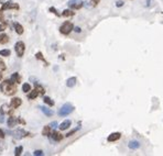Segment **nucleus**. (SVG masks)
Masks as SVG:
<instances>
[{
	"label": "nucleus",
	"mask_w": 163,
	"mask_h": 156,
	"mask_svg": "<svg viewBox=\"0 0 163 156\" xmlns=\"http://www.w3.org/2000/svg\"><path fill=\"white\" fill-rule=\"evenodd\" d=\"M17 84H14L13 81L9 80H3L2 83L0 84V89L2 91L6 96H13L17 92Z\"/></svg>",
	"instance_id": "obj_1"
},
{
	"label": "nucleus",
	"mask_w": 163,
	"mask_h": 156,
	"mask_svg": "<svg viewBox=\"0 0 163 156\" xmlns=\"http://www.w3.org/2000/svg\"><path fill=\"white\" fill-rule=\"evenodd\" d=\"M73 111H74V106L67 102V103L63 104V106L60 108V110H58V115H60V117H66V115H69L70 113H72Z\"/></svg>",
	"instance_id": "obj_2"
},
{
	"label": "nucleus",
	"mask_w": 163,
	"mask_h": 156,
	"mask_svg": "<svg viewBox=\"0 0 163 156\" xmlns=\"http://www.w3.org/2000/svg\"><path fill=\"white\" fill-rule=\"evenodd\" d=\"M73 30H74V25L72 22H70V21H65V22L60 26V32L63 34V35H69Z\"/></svg>",
	"instance_id": "obj_3"
},
{
	"label": "nucleus",
	"mask_w": 163,
	"mask_h": 156,
	"mask_svg": "<svg viewBox=\"0 0 163 156\" xmlns=\"http://www.w3.org/2000/svg\"><path fill=\"white\" fill-rule=\"evenodd\" d=\"M14 51H16L18 57H22L24 55V52H26V45L22 41H18L14 44Z\"/></svg>",
	"instance_id": "obj_4"
},
{
	"label": "nucleus",
	"mask_w": 163,
	"mask_h": 156,
	"mask_svg": "<svg viewBox=\"0 0 163 156\" xmlns=\"http://www.w3.org/2000/svg\"><path fill=\"white\" fill-rule=\"evenodd\" d=\"M19 5L16 2H13V1H7V2L5 3H1V9H2V11L5 10H11V9H13V10H19Z\"/></svg>",
	"instance_id": "obj_5"
},
{
	"label": "nucleus",
	"mask_w": 163,
	"mask_h": 156,
	"mask_svg": "<svg viewBox=\"0 0 163 156\" xmlns=\"http://www.w3.org/2000/svg\"><path fill=\"white\" fill-rule=\"evenodd\" d=\"M11 134L13 135V138H18V140H20V138H26V136L29 135V133L26 132V131H24L23 129H18V130L11 132Z\"/></svg>",
	"instance_id": "obj_6"
},
{
	"label": "nucleus",
	"mask_w": 163,
	"mask_h": 156,
	"mask_svg": "<svg viewBox=\"0 0 163 156\" xmlns=\"http://www.w3.org/2000/svg\"><path fill=\"white\" fill-rule=\"evenodd\" d=\"M67 5H69V7L71 9H74V10H78V9H81L82 7H83L84 2H83L82 0H70L69 2H67Z\"/></svg>",
	"instance_id": "obj_7"
},
{
	"label": "nucleus",
	"mask_w": 163,
	"mask_h": 156,
	"mask_svg": "<svg viewBox=\"0 0 163 156\" xmlns=\"http://www.w3.org/2000/svg\"><path fill=\"white\" fill-rule=\"evenodd\" d=\"M19 122H20V119H19V118L13 117V115L9 117V118H8V121H7V123H8V127H16V125L18 124Z\"/></svg>",
	"instance_id": "obj_8"
},
{
	"label": "nucleus",
	"mask_w": 163,
	"mask_h": 156,
	"mask_svg": "<svg viewBox=\"0 0 163 156\" xmlns=\"http://www.w3.org/2000/svg\"><path fill=\"white\" fill-rule=\"evenodd\" d=\"M22 104V100L20 98H12V100H11L10 102V108H12V109H17V108H19L20 106Z\"/></svg>",
	"instance_id": "obj_9"
},
{
	"label": "nucleus",
	"mask_w": 163,
	"mask_h": 156,
	"mask_svg": "<svg viewBox=\"0 0 163 156\" xmlns=\"http://www.w3.org/2000/svg\"><path fill=\"white\" fill-rule=\"evenodd\" d=\"M50 138H51V140H53L54 142H60V141L63 140V135H62L61 133L56 132V131H53V132L51 133Z\"/></svg>",
	"instance_id": "obj_10"
},
{
	"label": "nucleus",
	"mask_w": 163,
	"mask_h": 156,
	"mask_svg": "<svg viewBox=\"0 0 163 156\" xmlns=\"http://www.w3.org/2000/svg\"><path fill=\"white\" fill-rule=\"evenodd\" d=\"M121 138V134L119 132H113L111 133L110 135L107 138V141L108 142H116V141H118L119 138Z\"/></svg>",
	"instance_id": "obj_11"
},
{
	"label": "nucleus",
	"mask_w": 163,
	"mask_h": 156,
	"mask_svg": "<svg viewBox=\"0 0 163 156\" xmlns=\"http://www.w3.org/2000/svg\"><path fill=\"white\" fill-rule=\"evenodd\" d=\"M71 124H72L71 120H65V121H63V122L58 125V127H60L61 131H64V130H67L71 127Z\"/></svg>",
	"instance_id": "obj_12"
},
{
	"label": "nucleus",
	"mask_w": 163,
	"mask_h": 156,
	"mask_svg": "<svg viewBox=\"0 0 163 156\" xmlns=\"http://www.w3.org/2000/svg\"><path fill=\"white\" fill-rule=\"evenodd\" d=\"M76 77H70L67 80H66V86L69 87V88H73L75 85H76Z\"/></svg>",
	"instance_id": "obj_13"
},
{
	"label": "nucleus",
	"mask_w": 163,
	"mask_h": 156,
	"mask_svg": "<svg viewBox=\"0 0 163 156\" xmlns=\"http://www.w3.org/2000/svg\"><path fill=\"white\" fill-rule=\"evenodd\" d=\"M128 147L130 150H137L140 147V142L139 141H130L128 143Z\"/></svg>",
	"instance_id": "obj_14"
},
{
	"label": "nucleus",
	"mask_w": 163,
	"mask_h": 156,
	"mask_svg": "<svg viewBox=\"0 0 163 156\" xmlns=\"http://www.w3.org/2000/svg\"><path fill=\"white\" fill-rule=\"evenodd\" d=\"M13 26H14V30H16V32L19 34V35L23 34L24 29H23V26H22L21 24L18 23V22H14V23H13Z\"/></svg>",
	"instance_id": "obj_15"
},
{
	"label": "nucleus",
	"mask_w": 163,
	"mask_h": 156,
	"mask_svg": "<svg viewBox=\"0 0 163 156\" xmlns=\"http://www.w3.org/2000/svg\"><path fill=\"white\" fill-rule=\"evenodd\" d=\"M40 109H41V111H42L43 113L46 115V117H52L53 113H54L52 110L49 109V108H46V107H44V106H41V107H40Z\"/></svg>",
	"instance_id": "obj_16"
},
{
	"label": "nucleus",
	"mask_w": 163,
	"mask_h": 156,
	"mask_svg": "<svg viewBox=\"0 0 163 156\" xmlns=\"http://www.w3.org/2000/svg\"><path fill=\"white\" fill-rule=\"evenodd\" d=\"M9 42V37L7 34H0V44H7Z\"/></svg>",
	"instance_id": "obj_17"
},
{
	"label": "nucleus",
	"mask_w": 163,
	"mask_h": 156,
	"mask_svg": "<svg viewBox=\"0 0 163 156\" xmlns=\"http://www.w3.org/2000/svg\"><path fill=\"white\" fill-rule=\"evenodd\" d=\"M39 91L37 90V89L34 88V90H32V91H30V94L28 95V98L30 99V100H33V99H35L38 96H39Z\"/></svg>",
	"instance_id": "obj_18"
},
{
	"label": "nucleus",
	"mask_w": 163,
	"mask_h": 156,
	"mask_svg": "<svg viewBox=\"0 0 163 156\" xmlns=\"http://www.w3.org/2000/svg\"><path fill=\"white\" fill-rule=\"evenodd\" d=\"M10 80L13 81L14 84H19L20 83V76H19L18 73H13L10 77Z\"/></svg>",
	"instance_id": "obj_19"
},
{
	"label": "nucleus",
	"mask_w": 163,
	"mask_h": 156,
	"mask_svg": "<svg viewBox=\"0 0 163 156\" xmlns=\"http://www.w3.org/2000/svg\"><path fill=\"white\" fill-rule=\"evenodd\" d=\"M51 134V127L50 125H45L42 130V135L44 136H50Z\"/></svg>",
	"instance_id": "obj_20"
},
{
	"label": "nucleus",
	"mask_w": 163,
	"mask_h": 156,
	"mask_svg": "<svg viewBox=\"0 0 163 156\" xmlns=\"http://www.w3.org/2000/svg\"><path fill=\"white\" fill-rule=\"evenodd\" d=\"M35 58H37V60H42V62L45 64V66L49 65V63H47L46 60H45V58L43 57V54H42L41 52H38L37 54H35Z\"/></svg>",
	"instance_id": "obj_21"
},
{
	"label": "nucleus",
	"mask_w": 163,
	"mask_h": 156,
	"mask_svg": "<svg viewBox=\"0 0 163 156\" xmlns=\"http://www.w3.org/2000/svg\"><path fill=\"white\" fill-rule=\"evenodd\" d=\"M43 101H44V103H46L47 106H50V107H53V106H54V101H53L50 97L45 96L44 98H43Z\"/></svg>",
	"instance_id": "obj_22"
},
{
	"label": "nucleus",
	"mask_w": 163,
	"mask_h": 156,
	"mask_svg": "<svg viewBox=\"0 0 163 156\" xmlns=\"http://www.w3.org/2000/svg\"><path fill=\"white\" fill-rule=\"evenodd\" d=\"M22 91H23V92H30V91H31V85H30V84H28V83H26V84H23V85H22Z\"/></svg>",
	"instance_id": "obj_23"
},
{
	"label": "nucleus",
	"mask_w": 163,
	"mask_h": 156,
	"mask_svg": "<svg viewBox=\"0 0 163 156\" xmlns=\"http://www.w3.org/2000/svg\"><path fill=\"white\" fill-rule=\"evenodd\" d=\"M9 107H10V106H8V104H2L1 108H0V112H1L2 115L9 113Z\"/></svg>",
	"instance_id": "obj_24"
},
{
	"label": "nucleus",
	"mask_w": 163,
	"mask_h": 156,
	"mask_svg": "<svg viewBox=\"0 0 163 156\" xmlns=\"http://www.w3.org/2000/svg\"><path fill=\"white\" fill-rule=\"evenodd\" d=\"M35 89H37L38 91H39V94L40 95H44L45 94V89L43 88L41 85H39L38 83H35Z\"/></svg>",
	"instance_id": "obj_25"
},
{
	"label": "nucleus",
	"mask_w": 163,
	"mask_h": 156,
	"mask_svg": "<svg viewBox=\"0 0 163 156\" xmlns=\"http://www.w3.org/2000/svg\"><path fill=\"white\" fill-rule=\"evenodd\" d=\"M75 14V12H73L72 10H69V9H66L62 12V16L63 17H73Z\"/></svg>",
	"instance_id": "obj_26"
},
{
	"label": "nucleus",
	"mask_w": 163,
	"mask_h": 156,
	"mask_svg": "<svg viewBox=\"0 0 163 156\" xmlns=\"http://www.w3.org/2000/svg\"><path fill=\"white\" fill-rule=\"evenodd\" d=\"M10 54H11L10 49H1V51H0V56L7 57V56H10Z\"/></svg>",
	"instance_id": "obj_27"
},
{
	"label": "nucleus",
	"mask_w": 163,
	"mask_h": 156,
	"mask_svg": "<svg viewBox=\"0 0 163 156\" xmlns=\"http://www.w3.org/2000/svg\"><path fill=\"white\" fill-rule=\"evenodd\" d=\"M22 151H23V147H22L21 145H20V146H17L16 150H14V155H16V156L21 155V154H22Z\"/></svg>",
	"instance_id": "obj_28"
},
{
	"label": "nucleus",
	"mask_w": 163,
	"mask_h": 156,
	"mask_svg": "<svg viewBox=\"0 0 163 156\" xmlns=\"http://www.w3.org/2000/svg\"><path fill=\"white\" fill-rule=\"evenodd\" d=\"M6 64L5 62H3L2 60H0V72H3V70H6Z\"/></svg>",
	"instance_id": "obj_29"
},
{
	"label": "nucleus",
	"mask_w": 163,
	"mask_h": 156,
	"mask_svg": "<svg viewBox=\"0 0 163 156\" xmlns=\"http://www.w3.org/2000/svg\"><path fill=\"white\" fill-rule=\"evenodd\" d=\"M79 129H81V127H77V129H75V130H73V131H71V132H69V133H67V134H66V136H67V138H69V136H72V135H73V134H74V133H76L77 131L79 130Z\"/></svg>",
	"instance_id": "obj_30"
},
{
	"label": "nucleus",
	"mask_w": 163,
	"mask_h": 156,
	"mask_svg": "<svg viewBox=\"0 0 163 156\" xmlns=\"http://www.w3.org/2000/svg\"><path fill=\"white\" fill-rule=\"evenodd\" d=\"M49 10H50L51 12H53V13H54V14H55V16H58V17H61V14H60V13L58 12V11H56V9H55V8H53V7H51V8L49 9Z\"/></svg>",
	"instance_id": "obj_31"
},
{
	"label": "nucleus",
	"mask_w": 163,
	"mask_h": 156,
	"mask_svg": "<svg viewBox=\"0 0 163 156\" xmlns=\"http://www.w3.org/2000/svg\"><path fill=\"white\" fill-rule=\"evenodd\" d=\"M33 155H35V156H41V155H43V151H41V150H38V151H34Z\"/></svg>",
	"instance_id": "obj_32"
},
{
	"label": "nucleus",
	"mask_w": 163,
	"mask_h": 156,
	"mask_svg": "<svg viewBox=\"0 0 163 156\" xmlns=\"http://www.w3.org/2000/svg\"><path fill=\"white\" fill-rule=\"evenodd\" d=\"M6 28H7V23L2 24V23H0V32H2L6 30Z\"/></svg>",
	"instance_id": "obj_33"
},
{
	"label": "nucleus",
	"mask_w": 163,
	"mask_h": 156,
	"mask_svg": "<svg viewBox=\"0 0 163 156\" xmlns=\"http://www.w3.org/2000/svg\"><path fill=\"white\" fill-rule=\"evenodd\" d=\"M99 2H100V0H92V5L94 6V7H96Z\"/></svg>",
	"instance_id": "obj_34"
},
{
	"label": "nucleus",
	"mask_w": 163,
	"mask_h": 156,
	"mask_svg": "<svg viewBox=\"0 0 163 156\" xmlns=\"http://www.w3.org/2000/svg\"><path fill=\"white\" fill-rule=\"evenodd\" d=\"M50 127H53V129H55V127H58V122H56V121H54V122L51 123Z\"/></svg>",
	"instance_id": "obj_35"
},
{
	"label": "nucleus",
	"mask_w": 163,
	"mask_h": 156,
	"mask_svg": "<svg viewBox=\"0 0 163 156\" xmlns=\"http://www.w3.org/2000/svg\"><path fill=\"white\" fill-rule=\"evenodd\" d=\"M124 6V1H117L116 2V7H122Z\"/></svg>",
	"instance_id": "obj_36"
},
{
	"label": "nucleus",
	"mask_w": 163,
	"mask_h": 156,
	"mask_svg": "<svg viewBox=\"0 0 163 156\" xmlns=\"http://www.w3.org/2000/svg\"><path fill=\"white\" fill-rule=\"evenodd\" d=\"M74 30H75V32H77V33H79V32L82 31V30H81V28H79V26H75V28H74Z\"/></svg>",
	"instance_id": "obj_37"
},
{
	"label": "nucleus",
	"mask_w": 163,
	"mask_h": 156,
	"mask_svg": "<svg viewBox=\"0 0 163 156\" xmlns=\"http://www.w3.org/2000/svg\"><path fill=\"white\" fill-rule=\"evenodd\" d=\"M0 138H5V133H3V131L1 130V129H0Z\"/></svg>",
	"instance_id": "obj_38"
},
{
	"label": "nucleus",
	"mask_w": 163,
	"mask_h": 156,
	"mask_svg": "<svg viewBox=\"0 0 163 156\" xmlns=\"http://www.w3.org/2000/svg\"><path fill=\"white\" fill-rule=\"evenodd\" d=\"M1 78H2V75H1V73H0V80H1Z\"/></svg>",
	"instance_id": "obj_39"
}]
</instances>
